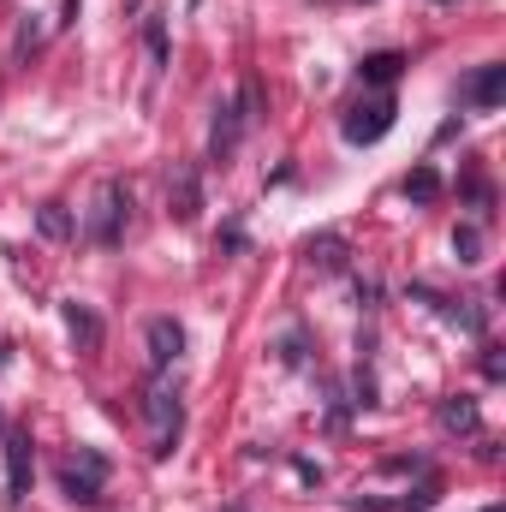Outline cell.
<instances>
[{
  "label": "cell",
  "mask_w": 506,
  "mask_h": 512,
  "mask_svg": "<svg viewBox=\"0 0 506 512\" xmlns=\"http://www.w3.org/2000/svg\"><path fill=\"white\" fill-rule=\"evenodd\" d=\"M340 131H346V143H381V137L393 131V96H370V102H358Z\"/></svg>",
  "instance_id": "cell-4"
},
{
  "label": "cell",
  "mask_w": 506,
  "mask_h": 512,
  "mask_svg": "<svg viewBox=\"0 0 506 512\" xmlns=\"http://www.w3.org/2000/svg\"><path fill=\"white\" fill-rule=\"evenodd\" d=\"M60 489H66L78 507H96L102 489H108V459H102L96 447H78V453L60 465Z\"/></svg>",
  "instance_id": "cell-2"
},
{
  "label": "cell",
  "mask_w": 506,
  "mask_h": 512,
  "mask_svg": "<svg viewBox=\"0 0 506 512\" xmlns=\"http://www.w3.org/2000/svg\"><path fill=\"white\" fill-rule=\"evenodd\" d=\"M126 209H131V191L120 185V179H108L102 197H96V215H90V239H96V245H120Z\"/></svg>",
  "instance_id": "cell-3"
},
{
  "label": "cell",
  "mask_w": 506,
  "mask_h": 512,
  "mask_svg": "<svg viewBox=\"0 0 506 512\" xmlns=\"http://www.w3.org/2000/svg\"><path fill=\"white\" fill-rule=\"evenodd\" d=\"M304 251H310V262H316L322 274H334V268L346 262V239H340V233H322V239H310Z\"/></svg>",
  "instance_id": "cell-10"
},
{
  "label": "cell",
  "mask_w": 506,
  "mask_h": 512,
  "mask_svg": "<svg viewBox=\"0 0 506 512\" xmlns=\"http://www.w3.org/2000/svg\"><path fill=\"white\" fill-rule=\"evenodd\" d=\"M30 465H36L30 435H24V429H12V435H6V507H18V501L30 495Z\"/></svg>",
  "instance_id": "cell-5"
},
{
  "label": "cell",
  "mask_w": 506,
  "mask_h": 512,
  "mask_svg": "<svg viewBox=\"0 0 506 512\" xmlns=\"http://www.w3.org/2000/svg\"><path fill=\"white\" fill-rule=\"evenodd\" d=\"M435 417H441L447 435H477V429H483V411H477V399H465V393H459V399H441Z\"/></svg>",
  "instance_id": "cell-8"
},
{
  "label": "cell",
  "mask_w": 506,
  "mask_h": 512,
  "mask_svg": "<svg viewBox=\"0 0 506 512\" xmlns=\"http://www.w3.org/2000/svg\"><path fill=\"white\" fill-rule=\"evenodd\" d=\"M501 96H506V66H483L477 78H465L459 84V102H471V108H501Z\"/></svg>",
  "instance_id": "cell-7"
},
{
  "label": "cell",
  "mask_w": 506,
  "mask_h": 512,
  "mask_svg": "<svg viewBox=\"0 0 506 512\" xmlns=\"http://www.w3.org/2000/svg\"><path fill=\"white\" fill-rule=\"evenodd\" d=\"M179 352H185V328H179L173 316H155V322H149V370L167 376V370L179 364Z\"/></svg>",
  "instance_id": "cell-6"
},
{
  "label": "cell",
  "mask_w": 506,
  "mask_h": 512,
  "mask_svg": "<svg viewBox=\"0 0 506 512\" xmlns=\"http://www.w3.org/2000/svg\"><path fill=\"white\" fill-rule=\"evenodd\" d=\"M66 322H72V334H78L84 346H96V340H102V328H96V316H90V310H78V304H72V310H66Z\"/></svg>",
  "instance_id": "cell-14"
},
{
  "label": "cell",
  "mask_w": 506,
  "mask_h": 512,
  "mask_svg": "<svg viewBox=\"0 0 506 512\" xmlns=\"http://www.w3.org/2000/svg\"><path fill=\"white\" fill-rule=\"evenodd\" d=\"M453 251H459V262H483V233L477 227H459L453 233Z\"/></svg>",
  "instance_id": "cell-13"
},
{
  "label": "cell",
  "mask_w": 506,
  "mask_h": 512,
  "mask_svg": "<svg viewBox=\"0 0 506 512\" xmlns=\"http://www.w3.org/2000/svg\"><path fill=\"white\" fill-rule=\"evenodd\" d=\"M42 233H48V239H66V233H72V221H66V209H60V203H48V209H42Z\"/></svg>",
  "instance_id": "cell-15"
},
{
  "label": "cell",
  "mask_w": 506,
  "mask_h": 512,
  "mask_svg": "<svg viewBox=\"0 0 506 512\" xmlns=\"http://www.w3.org/2000/svg\"><path fill=\"white\" fill-rule=\"evenodd\" d=\"M405 197H417V203H429V197H441V179H435V167H417V173L405 179Z\"/></svg>",
  "instance_id": "cell-12"
},
{
  "label": "cell",
  "mask_w": 506,
  "mask_h": 512,
  "mask_svg": "<svg viewBox=\"0 0 506 512\" xmlns=\"http://www.w3.org/2000/svg\"><path fill=\"white\" fill-rule=\"evenodd\" d=\"M239 131H245V114H239V108H221V120H215V137H209L215 161H227V155L239 149Z\"/></svg>",
  "instance_id": "cell-9"
},
{
  "label": "cell",
  "mask_w": 506,
  "mask_h": 512,
  "mask_svg": "<svg viewBox=\"0 0 506 512\" xmlns=\"http://www.w3.org/2000/svg\"><path fill=\"white\" fill-rule=\"evenodd\" d=\"M143 429H149V453L155 459H167L173 447H179V429H185V411H179V393L161 382H149V393H143Z\"/></svg>",
  "instance_id": "cell-1"
},
{
  "label": "cell",
  "mask_w": 506,
  "mask_h": 512,
  "mask_svg": "<svg viewBox=\"0 0 506 512\" xmlns=\"http://www.w3.org/2000/svg\"><path fill=\"white\" fill-rule=\"evenodd\" d=\"M399 66H405L399 54H370V60H364V84H393Z\"/></svg>",
  "instance_id": "cell-11"
}]
</instances>
